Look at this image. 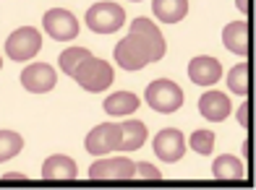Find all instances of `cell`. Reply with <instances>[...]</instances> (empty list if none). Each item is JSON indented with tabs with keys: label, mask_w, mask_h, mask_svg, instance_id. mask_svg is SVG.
<instances>
[{
	"label": "cell",
	"mask_w": 256,
	"mask_h": 190,
	"mask_svg": "<svg viewBox=\"0 0 256 190\" xmlns=\"http://www.w3.org/2000/svg\"><path fill=\"white\" fill-rule=\"evenodd\" d=\"M71 78H74L84 91L97 94V91L110 89V84H112V65H110L108 60H102V57H92V55H89L86 60L74 70Z\"/></svg>",
	"instance_id": "6da1fadb"
},
{
	"label": "cell",
	"mask_w": 256,
	"mask_h": 190,
	"mask_svg": "<svg viewBox=\"0 0 256 190\" xmlns=\"http://www.w3.org/2000/svg\"><path fill=\"white\" fill-rule=\"evenodd\" d=\"M183 89L170 78H160V81H152L146 86V104L152 107L154 112H162V115H170V112H178L183 107Z\"/></svg>",
	"instance_id": "7a4b0ae2"
},
{
	"label": "cell",
	"mask_w": 256,
	"mask_h": 190,
	"mask_svg": "<svg viewBox=\"0 0 256 190\" xmlns=\"http://www.w3.org/2000/svg\"><path fill=\"white\" fill-rule=\"evenodd\" d=\"M123 23H126V10L118 3H110V0L94 3L86 10V26L94 34H112V31H118Z\"/></svg>",
	"instance_id": "3957f363"
},
{
	"label": "cell",
	"mask_w": 256,
	"mask_h": 190,
	"mask_svg": "<svg viewBox=\"0 0 256 190\" xmlns=\"http://www.w3.org/2000/svg\"><path fill=\"white\" fill-rule=\"evenodd\" d=\"M42 50V34L34 26H21L6 39V55L16 63H26Z\"/></svg>",
	"instance_id": "277c9868"
},
{
	"label": "cell",
	"mask_w": 256,
	"mask_h": 190,
	"mask_svg": "<svg viewBox=\"0 0 256 190\" xmlns=\"http://www.w3.org/2000/svg\"><path fill=\"white\" fill-rule=\"evenodd\" d=\"M115 63H118L123 70H142L144 65L152 63V55H149V47L144 44L142 37L136 34H128L123 37L118 44H115Z\"/></svg>",
	"instance_id": "5b68a950"
},
{
	"label": "cell",
	"mask_w": 256,
	"mask_h": 190,
	"mask_svg": "<svg viewBox=\"0 0 256 190\" xmlns=\"http://www.w3.org/2000/svg\"><path fill=\"white\" fill-rule=\"evenodd\" d=\"M42 26L55 42H71V39L78 37V31H81L76 16L71 13V10H66V8L48 10V13L42 16Z\"/></svg>",
	"instance_id": "8992f818"
},
{
	"label": "cell",
	"mask_w": 256,
	"mask_h": 190,
	"mask_svg": "<svg viewBox=\"0 0 256 190\" xmlns=\"http://www.w3.org/2000/svg\"><path fill=\"white\" fill-rule=\"evenodd\" d=\"M118 141H120V128L115 123H100L97 128H92V133L86 136L84 146L89 154L94 157H104V154H112L118 149Z\"/></svg>",
	"instance_id": "52a82bcc"
},
{
	"label": "cell",
	"mask_w": 256,
	"mask_h": 190,
	"mask_svg": "<svg viewBox=\"0 0 256 190\" xmlns=\"http://www.w3.org/2000/svg\"><path fill=\"white\" fill-rule=\"evenodd\" d=\"M58 84V73L52 70V65L48 63H32L21 70V86L32 94H44L52 91Z\"/></svg>",
	"instance_id": "ba28073f"
},
{
	"label": "cell",
	"mask_w": 256,
	"mask_h": 190,
	"mask_svg": "<svg viewBox=\"0 0 256 190\" xmlns=\"http://www.w3.org/2000/svg\"><path fill=\"white\" fill-rule=\"evenodd\" d=\"M154 154L162 159V162H180L183 154H186V138L178 128H165L160 130L157 138H154Z\"/></svg>",
	"instance_id": "9c48e42d"
},
{
	"label": "cell",
	"mask_w": 256,
	"mask_h": 190,
	"mask_svg": "<svg viewBox=\"0 0 256 190\" xmlns=\"http://www.w3.org/2000/svg\"><path fill=\"white\" fill-rule=\"evenodd\" d=\"M92 180H131L134 177V162L128 157L115 159H100L89 167Z\"/></svg>",
	"instance_id": "30bf717a"
},
{
	"label": "cell",
	"mask_w": 256,
	"mask_h": 190,
	"mask_svg": "<svg viewBox=\"0 0 256 190\" xmlns=\"http://www.w3.org/2000/svg\"><path fill=\"white\" fill-rule=\"evenodd\" d=\"M131 34H136V37L144 39V44L149 47V55H152V63H157V60L165 57L168 44H165V37H162V31L157 29L154 21H149V18H134Z\"/></svg>",
	"instance_id": "8fae6325"
},
{
	"label": "cell",
	"mask_w": 256,
	"mask_h": 190,
	"mask_svg": "<svg viewBox=\"0 0 256 190\" xmlns=\"http://www.w3.org/2000/svg\"><path fill=\"white\" fill-rule=\"evenodd\" d=\"M220 76H222V63L217 57L199 55L188 63V78L196 86H214L220 81Z\"/></svg>",
	"instance_id": "7c38bea8"
},
{
	"label": "cell",
	"mask_w": 256,
	"mask_h": 190,
	"mask_svg": "<svg viewBox=\"0 0 256 190\" xmlns=\"http://www.w3.org/2000/svg\"><path fill=\"white\" fill-rule=\"evenodd\" d=\"M199 112L212 123H222L225 117L232 112V104L230 97L222 91H204L199 97Z\"/></svg>",
	"instance_id": "4fadbf2b"
},
{
	"label": "cell",
	"mask_w": 256,
	"mask_h": 190,
	"mask_svg": "<svg viewBox=\"0 0 256 190\" xmlns=\"http://www.w3.org/2000/svg\"><path fill=\"white\" fill-rule=\"evenodd\" d=\"M78 175V167L71 157L66 154H55L48 162L42 164V177L44 180H76Z\"/></svg>",
	"instance_id": "5bb4252c"
},
{
	"label": "cell",
	"mask_w": 256,
	"mask_h": 190,
	"mask_svg": "<svg viewBox=\"0 0 256 190\" xmlns=\"http://www.w3.org/2000/svg\"><path fill=\"white\" fill-rule=\"evenodd\" d=\"M118 128H120V141L115 151H136L146 144V125L142 120H126Z\"/></svg>",
	"instance_id": "9a60e30c"
},
{
	"label": "cell",
	"mask_w": 256,
	"mask_h": 190,
	"mask_svg": "<svg viewBox=\"0 0 256 190\" xmlns=\"http://www.w3.org/2000/svg\"><path fill=\"white\" fill-rule=\"evenodd\" d=\"M222 42L232 55L246 57L248 55V23L246 21H232L222 31Z\"/></svg>",
	"instance_id": "2e32d148"
},
{
	"label": "cell",
	"mask_w": 256,
	"mask_h": 190,
	"mask_svg": "<svg viewBox=\"0 0 256 190\" xmlns=\"http://www.w3.org/2000/svg\"><path fill=\"white\" fill-rule=\"evenodd\" d=\"M138 104H142V102H138V97H136V94H131V91H115V94H110V97L102 102L104 112L112 115V117L131 115V112L138 110Z\"/></svg>",
	"instance_id": "e0dca14e"
},
{
	"label": "cell",
	"mask_w": 256,
	"mask_h": 190,
	"mask_svg": "<svg viewBox=\"0 0 256 190\" xmlns=\"http://www.w3.org/2000/svg\"><path fill=\"white\" fill-rule=\"evenodd\" d=\"M152 10L162 23H178L188 13V0H152Z\"/></svg>",
	"instance_id": "ac0fdd59"
},
{
	"label": "cell",
	"mask_w": 256,
	"mask_h": 190,
	"mask_svg": "<svg viewBox=\"0 0 256 190\" xmlns=\"http://www.w3.org/2000/svg\"><path fill=\"white\" fill-rule=\"evenodd\" d=\"M212 175L217 177V180H240V177L246 175V167H243V162L238 157H232V154H222V157L214 159Z\"/></svg>",
	"instance_id": "d6986e66"
},
{
	"label": "cell",
	"mask_w": 256,
	"mask_h": 190,
	"mask_svg": "<svg viewBox=\"0 0 256 190\" xmlns=\"http://www.w3.org/2000/svg\"><path fill=\"white\" fill-rule=\"evenodd\" d=\"M228 86H230V91H236L238 97H248V91H251V70H248L246 63H238L228 73Z\"/></svg>",
	"instance_id": "ffe728a7"
},
{
	"label": "cell",
	"mask_w": 256,
	"mask_h": 190,
	"mask_svg": "<svg viewBox=\"0 0 256 190\" xmlns=\"http://www.w3.org/2000/svg\"><path fill=\"white\" fill-rule=\"evenodd\" d=\"M21 149H24V138L16 130H0V162L18 157Z\"/></svg>",
	"instance_id": "44dd1931"
},
{
	"label": "cell",
	"mask_w": 256,
	"mask_h": 190,
	"mask_svg": "<svg viewBox=\"0 0 256 190\" xmlns=\"http://www.w3.org/2000/svg\"><path fill=\"white\" fill-rule=\"evenodd\" d=\"M89 55H92V52L86 50V47H68V50L60 52V60H58V65H60V70H66L68 76H74V70L84 63Z\"/></svg>",
	"instance_id": "7402d4cb"
},
{
	"label": "cell",
	"mask_w": 256,
	"mask_h": 190,
	"mask_svg": "<svg viewBox=\"0 0 256 190\" xmlns=\"http://www.w3.org/2000/svg\"><path fill=\"white\" fill-rule=\"evenodd\" d=\"M188 146L199 154V157H206V154H212V149H214V133L212 130H196V133H191Z\"/></svg>",
	"instance_id": "603a6c76"
},
{
	"label": "cell",
	"mask_w": 256,
	"mask_h": 190,
	"mask_svg": "<svg viewBox=\"0 0 256 190\" xmlns=\"http://www.w3.org/2000/svg\"><path fill=\"white\" fill-rule=\"evenodd\" d=\"M134 177H144V180H160L162 172H160L157 167H152V164L142 162V164H134Z\"/></svg>",
	"instance_id": "cb8c5ba5"
},
{
	"label": "cell",
	"mask_w": 256,
	"mask_h": 190,
	"mask_svg": "<svg viewBox=\"0 0 256 190\" xmlns=\"http://www.w3.org/2000/svg\"><path fill=\"white\" fill-rule=\"evenodd\" d=\"M248 112H251V104H248V102H243V104L238 107V112H236V115H238V123L246 128V130L251 128V117H248Z\"/></svg>",
	"instance_id": "d4e9b609"
},
{
	"label": "cell",
	"mask_w": 256,
	"mask_h": 190,
	"mask_svg": "<svg viewBox=\"0 0 256 190\" xmlns=\"http://www.w3.org/2000/svg\"><path fill=\"white\" fill-rule=\"evenodd\" d=\"M236 5H238V10H240L243 16H246L248 10H251V8H248V0H236Z\"/></svg>",
	"instance_id": "484cf974"
},
{
	"label": "cell",
	"mask_w": 256,
	"mask_h": 190,
	"mask_svg": "<svg viewBox=\"0 0 256 190\" xmlns=\"http://www.w3.org/2000/svg\"><path fill=\"white\" fill-rule=\"evenodd\" d=\"M0 68H3V57H0Z\"/></svg>",
	"instance_id": "4316f807"
}]
</instances>
